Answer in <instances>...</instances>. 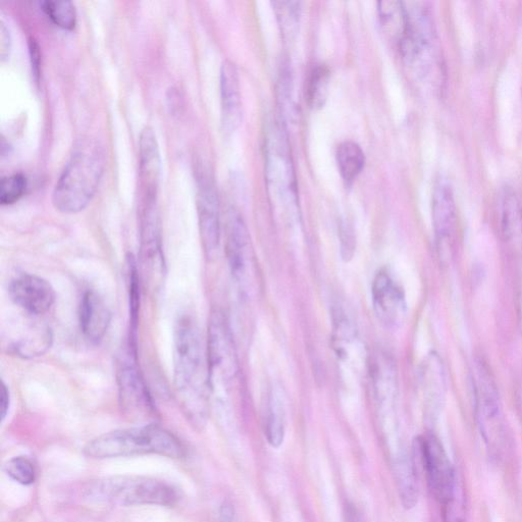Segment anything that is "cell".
Returning a JSON list of instances; mask_svg holds the SVG:
<instances>
[{
    "label": "cell",
    "mask_w": 522,
    "mask_h": 522,
    "mask_svg": "<svg viewBox=\"0 0 522 522\" xmlns=\"http://www.w3.org/2000/svg\"><path fill=\"white\" fill-rule=\"evenodd\" d=\"M174 384L189 422L202 428L210 412L213 390L207 352L195 322L182 317L175 329Z\"/></svg>",
    "instance_id": "obj_1"
},
{
    "label": "cell",
    "mask_w": 522,
    "mask_h": 522,
    "mask_svg": "<svg viewBox=\"0 0 522 522\" xmlns=\"http://www.w3.org/2000/svg\"><path fill=\"white\" fill-rule=\"evenodd\" d=\"M106 168V151L95 140L76 143L52 193V203L63 214H78L94 197Z\"/></svg>",
    "instance_id": "obj_2"
},
{
    "label": "cell",
    "mask_w": 522,
    "mask_h": 522,
    "mask_svg": "<svg viewBox=\"0 0 522 522\" xmlns=\"http://www.w3.org/2000/svg\"><path fill=\"white\" fill-rule=\"evenodd\" d=\"M84 454L93 459L144 454L181 459L186 456V449L171 432L158 425L150 424L96 437L85 446Z\"/></svg>",
    "instance_id": "obj_3"
},
{
    "label": "cell",
    "mask_w": 522,
    "mask_h": 522,
    "mask_svg": "<svg viewBox=\"0 0 522 522\" xmlns=\"http://www.w3.org/2000/svg\"><path fill=\"white\" fill-rule=\"evenodd\" d=\"M95 502L118 506L156 505L172 507L180 500L172 485L147 477L120 476L98 480L86 489Z\"/></svg>",
    "instance_id": "obj_4"
},
{
    "label": "cell",
    "mask_w": 522,
    "mask_h": 522,
    "mask_svg": "<svg viewBox=\"0 0 522 522\" xmlns=\"http://www.w3.org/2000/svg\"><path fill=\"white\" fill-rule=\"evenodd\" d=\"M411 457L417 472L420 469L424 472L432 495L442 506L458 494L454 467L436 436L430 434L415 438Z\"/></svg>",
    "instance_id": "obj_5"
},
{
    "label": "cell",
    "mask_w": 522,
    "mask_h": 522,
    "mask_svg": "<svg viewBox=\"0 0 522 522\" xmlns=\"http://www.w3.org/2000/svg\"><path fill=\"white\" fill-rule=\"evenodd\" d=\"M226 253L234 281L243 294H250L256 279L254 254L246 224L234 208L227 216Z\"/></svg>",
    "instance_id": "obj_6"
},
{
    "label": "cell",
    "mask_w": 522,
    "mask_h": 522,
    "mask_svg": "<svg viewBox=\"0 0 522 522\" xmlns=\"http://www.w3.org/2000/svg\"><path fill=\"white\" fill-rule=\"evenodd\" d=\"M207 360L212 387L215 383L232 381L238 373L237 352L232 332L224 313H212L207 336Z\"/></svg>",
    "instance_id": "obj_7"
},
{
    "label": "cell",
    "mask_w": 522,
    "mask_h": 522,
    "mask_svg": "<svg viewBox=\"0 0 522 522\" xmlns=\"http://www.w3.org/2000/svg\"><path fill=\"white\" fill-rule=\"evenodd\" d=\"M117 379L125 414L135 421L149 419L154 413L153 402L137 367V348L130 344L119 360Z\"/></svg>",
    "instance_id": "obj_8"
},
{
    "label": "cell",
    "mask_w": 522,
    "mask_h": 522,
    "mask_svg": "<svg viewBox=\"0 0 522 522\" xmlns=\"http://www.w3.org/2000/svg\"><path fill=\"white\" fill-rule=\"evenodd\" d=\"M475 390L481 433L492 453L498 455L503 433L502 411L496 385L483 361L476 364Z\"/></svg>",
    "instance_id": "obj_9"
},
{
    "label": "cell",
    "mask_w": 522,
    "mask_h": 522,
    "mask_svg": "<svg viewBox=\"0 0 522 522\" xmlns=\"http://www.w3.org/2000/svg\"><path fill=\"white\" fill-rule=\"evenodd\" d=\"M197 215L203 250L207 257L217 252L221 240L220 202L213 177L205 168L197 170Z\"/></svg>",
    "instance_id": "obj_10"
},
{
    "label": "cell",
    "mask_w": 522,
    "mask_h": 522,
    "mask_svg": "<svg viewBox=\"0 0 522 522\" xmlns=\"http://www.w3.org/2000/svg\"><path fill=\"white\" fill-rule=\"evenodd\" d=\"M267 148V174L271 189L281 200L296 203V180L284 129L279 126L273 128Z\"/></svg>",
    "instance_id": "obj_11"
},
{
    "label": "cell",
    "mask_w": 522,
    "mask_h": 522,
    "mask_svg": "<svg viewBox=\"0 0 522 522\" xmlns=\"http://www.w3.org/2000/svg\"><path fill=\"white\" fill-rule=\"evenodd\" d=\"M372 296L378 320L389 329L401 326L407 310L405 295L388 271H380L376 275Z\"/></svg>",
    "instance_id": "obj_12"
},
{
    "label": "cell",
    "mask_w": 522,
    "mask_h": 522,
    "mask_svg": "<svg viewBox=\"0 0 522 522\" xmlns=\"http://www.w3.org/2000/svg\"><path fill=\"white\" fill-rule=\"evenodd\" d=\"M433 224L441 254H449L457 233V208L451 185L439 180L434 188Z\"/></svg>",
    "instance_id": "obj_13"
},
{
    "label": "cell",
    "mask_w": 522,
    "mask_h": 522,
    "mask_svg": "<svg viewBox=\"0 0 522 522\" xmlns=\"http://www.w3.org/2000/svg\"><path fill=\"white\" fill-rule=\"evenodd\" d=\"M10 295L15 304L32 316L44 315L56 301L55 289L49 282L31 274L13 280Z\"/></svg>",
    "instance_id": "obj_14"
},
{
    "label": "cell",
    "mask_w": 522,
    "mask_h": 522,
    "mask_svg": "<svg viewBox=\"0 0 522 522\" xmlns=\"http://www.w3.org/2000/svg\"><path fill=\"white\" fill-rule=\"evenodd\" d=\"M161 166L158 138L153 128L146 126L139 138V180L143 201L158 198Z\"/></svg>",
    "instance_id": "obj_15"
},
{
    "label": "cell",
    "mask_w": 522,
    "mask_h": 522,
    "mask_svg": "<svg viewBox=\"0 0 522 522\" xmlns=\"http://www.w3.org/2000/svg\"><path fill=\"white\" fill-rule=\"evenodd\" d=\"M79 320L85 338L92 343H99L108 333L112 313L99 294L89 290L81 299Z\"/></svg>",
    "instance_id": "obj_16"
},
{
    "label": "cell",
    "mask_w": 522,
    "mask_h": 522,
    "mask_svg": "<svg viewBox=\"0 0 522 522\" xmlns=\"http://www.w3.org/2000/svg\"><path fill=\"white\" fill-rule=\"evenodd\" d=\"M221 100L223 129L234 132L241 123L243 108L238 70L230 60L221 69Z\"/></svg>",
    "instance_id": "obj_17"
},
{
    "label": "cell",
    "mask_w": 522,
    "mask_h": 522,
    "mask_svg": "<svg viewBox=\"0 0 522 522\" xmlns=\"http://www.w3.org/2000/svg\"><path fill=\"white\" fill-rule=\"evenodd\" d=\"M499 224L502 237L514 249H522V205L511 189H504L499 199Z\"/></svg>",
    "instance_id": "obj_18"
},
{
    "label": "cell",
    "mask_w": 522,
    "mask_h": 522,
    "mask_svg": "<svg viewBox=\"0 0 522 522\" xmlns=\"http://www.w3.org/2000/svg\"><path fill=\"white\" fill-rule=\"evenodd\" d=\"M393 474L398 496L405 509H412L419 502V472L411 454L398 452L393 461Z\"/></svg>",
    "instance_id": "obj_19"
},
{
    "label": "cell",
    "mask_w": 522,
    "mask_h": 522,
    "mask_svg": "<svg viewBox=\"0 0 522 522\" xmlns=\"http://www.w3.org/2000/svg\"><path fill=\"white\" fill-rule=\"evenodd\" d=\"M265 435L273 448H280L286 435V408L284 397L279 390H273L270 395L266 421Z\"/></svg>",
    "instance_id": "obj_20"
},
{
    "label": "cell",
    "mask_w": 522,
    "mask_h": 522,
    "mask_svg": "<svg viewBox=\"0 0 522 522\" xmlns=\"http://www.w3.org/2000/svg\"><path fill=\"white\" fill-rule=\"evenodd\" d=\"M337 163L342 178L351 184L364 167L365 156L362 148L354 141L346 140L337 148Z\"/></svg>",
    "instance_id": "obj_21"
},
{
    "label": "cell",
    "mask_w": 522,
    "mask_h": 522,
    "mask_svg": "<svg viewBox=\"0 0 522 522\" xmlns=\"http://www.w3.org/2000/svg\"><path fill=\"white\" fill-rule=\"evenodd\" d=\"M379 17L382 26L391 36L400 41L406 26L405 4L400 2L379 3Z\"/></svg>",
    "instance_id": "obj_22"
},
{
    "label": "cell",
    "mask_w": 522,
    "mask_h": 522,
    "mask_svg": "<svg viewBox=\"0 0 522 522\" xmlns=\"http://www.w3.org/2000/svg\"><path fill=\"white\" fill-rule=\"evenodd\" d=\"M40 7L57 26L70 31L76 28L77 10L70 0H45Z\"/></svg>",
    "instance_id": "obj_23"
},
{
    "label": "cell",
    "mask_w": 522,
    "mask_h": 522,
    "mask_svg": "<svg viewBox=\"0 0 522 522\" xmlns=\"http://www.w3.org/2000/svg\"><path fill=\"white\" fill-rule=\"evenodd\" d=\"M330 71L326 65H318L310 73L307 98L312 109L322 108L329 93Z\"/></svg>",
    "instance_id": "obj_24"
},
{
    "label": "cell",
    "mask_w": 522,
    "mask_h": 522,
    "mask_svg": "<svg viewBox=\"0 0 522 522\" xmlns=\"http://www.w3.org/2000/svg\"><path fill=\"white\" fill-rule=\"evenodd\" d=\"M5 473L15 482L30 486L36 481V468L26 457L18 456L10 459L4 467Z\"/></svg>",
    "instance_id": "obj_25"
},
{
    "label": "cell",
    "mask_w": 522,
    "mask_h": 522,
    "mask_svg": "<svg viewBox=\"0 0 522 522\" xmlns=\"http://www.w3.org/2000/svg\"><path fill=\"white\" fill-rule=\"evenodd\" d=\"M28 180L22 173L4 177L0 181V203L11 205L16 203L25 194Z\"/></svg>",
    "instance_id": "obj_26"
},
{
    "label": "cell",
    "mask_w": 522,
    "mask_h": 522,
    "mask_svg": "<svg viewBox=\"0 0 522 522\" xmlns=\"http://www.w3.org/2000/svg\"><path fill=\"white\" fill-rule=\"evenodd\" d=\"M274 8L279 20L282 32L291 37L295 34L300 19V3L297 2H275Z\"/></svg>",
    "instance_id": "obj_27"
},
{
    "label": "cell",
    "mask_w": 522,
    "mask_h": 522,
    "mask_svg": "<svg viewBox=\"0 0 522 522\" xmlns=\"http://www.w3.org/2000/svg\"><path fill=\"white\" fill-rule=\"evenodd\" d=\"M12 50V36L4 20L0 21V60L6 62Z\"/></svg>",
    "instance_id": "obj_28"
},
{
    "label": "cell",
    "mask_w": 522,
    "mask_h": 522,
    "mask_svg": "<svg viewBox=\"0 0 522 522\" xmlns=\"http://www.w3.org/2000/svg\"><path fill=\"white\" fill-rule=\"evenodd\" d=\"M28 46H29V55H30L32 74L34 76L35 81L38 83L39 78H40V67H41L40 66L41 65V56H40L39 45L33 37H30L28 40Z\"/></svg>",
    "instance_id": "obj_29"
},
{
    "label": "cell",
    "mask_w": 522,
    "mask_h": 522,
    "mask_svg": "<svg viewBox=\"0 0 522 522\" xmlns=\"http://www.w3.org/2000/svg\"><path fill=\"white\" fill-rule=\"evenodd\" d=\"M11 396L9 388L3 383L2 388V399H0V414H2V420L5 421L8 411L10 409Z\"/></svg>",
    "instance_id": "obj_30"
},
{
    "label": "cell",
    "mask_w": 522,
    "mask_h": 522,
    "mask_svg": "<svg viewBox=\"0 0 522 522\" xmlns=\"http://www.w3.org/2000/svg\"><path fill=\"white\" fill-rule=\"evenodd\" d=\"M235 518V509L230 502H224L220 508V521L233 522Z\"/></svg>",
    "instance_id": "obj_31"
},
{
    "label": "cell",
    "mask_w": 522,
    "mask_h": 522,
    "mask_svg": "<svg viewBox=\"0 0 522 522\" xmlns=\"http://www.w3.org/2000/svg\"><path fill=\"white\" fill-rule=\"evenodd\" d=\"M346 522H362L356 508L348 504L346 507Z\"/></svg>",
    "instance_id": "obj_32"
},
{
    "label": "cell",
    "mask_w": 522,
    "mask_h": 522,
    "mask_svg": "<svg viewBox=\"0 0 522 522\" xmlns=\"http://www.w3.org/2000/svg\"><path fill=\"white\" fill-rule=\"evenodd\" d=\"M519 398H520V405H521V409H522V387H521V392L519 394Z\"/></svg>",
    "instance_id": "obj_33"
}]
</instances>
